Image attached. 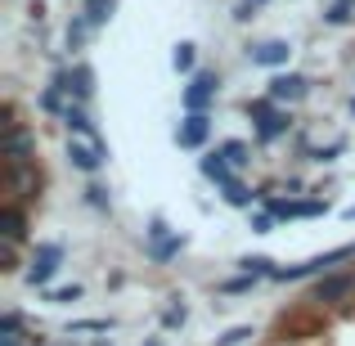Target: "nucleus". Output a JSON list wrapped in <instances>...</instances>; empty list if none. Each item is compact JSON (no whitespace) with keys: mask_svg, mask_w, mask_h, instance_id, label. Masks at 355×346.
<instances>
[{"mask_svg":"<svg viewBox=\"0 0 355 346\" xmlns=\"http://www.w3.org/2000/svg\"><path fill=\"white\" fill-rule=\"evenodd\" d=\"M216 148L234 162V171H243V166L252 162V144H248V139H225V144H216Z\"/></svg>","mask_w":355,"mask_h":346,"instance_id":"nucleus-23","label":"nucleus"},{"mask_svg":"<svg viewBox=\"0 0 355 346\" xmlns=\"http://www.w3.org/2000/svg\"><path fill=\"white\" fill-rule=\"evenodd\" d=\"M216 95H220V72L216 68H198L189 77V86L180 90V108L184 113H211Z\"/></svg>","mask_w":355,"mask_h":346,"instance_id":"nucleus-3","label":"nucleus"},{"mask_svg":"<svg viewBox=\"0 0 355 346\" xmlns=\"http://www.w3.org/2000/svg\"><path fill=\"white\" fill-rule=\"evenodd\" d=\"M275 220H279V216H275L270 207H266V211H248V225H252V234H270V230H275Z\"/></svg>","mask_w":355,"mask_h":346,"instance_id":"nucleus-31","label":"nucleus"},{"mask_svg":"<svg viewBox=\"0 0 355 346\" xmlns=\"http://www.w3.org/2000/svg\"><path fill=\"white\" fill-rule=\"evenodd\" d=\"M113 9H117V0H86V9H81V14L90 18V27H108V18H113Z\"/></svg>","mask_w":355,"mask_h":346,"instance_id":"nucleus-22","label":"nucleus"},{"mask_svg":"<svg viewBox=\"0 0 355 346\" xmlns=\"http://www.w3.org/2000/svg\"><path fill=\"white\" fill-rule=\"evenodd\" d=\"M184 234H171V239H162V243H144V257L153 261V266H166V261H175L184 252Z\"/></svg>","mask_w":355,"mask_h":346,"instance_id":"nucleus-16","label":"nucleus"},{"mask_svg":"<svg viewBox=\"0 0 355 346\" xmlns=\"http://www.w3.org/2000/svg\"><path fill=\"white\" fill-rule=\"evenodd\" d=\"M279 108H284L279 99H270V95H257V99H248V104H243V113L252 117V126H261V121H270V117L279 113Z\"/></svg>","mask_w":355,"mask_h":346,"instance_id":"nucleus-20","label":"nucleus"},{"mask_svg":"<svg viewBox=\"0 0 355 346\" xmlns=\"http://www.w3.org/2000/svg\"><path fill=\"white\" fill-rule=\"evenodd\" d=\"M248 338H252V329H248V324H239V329L220 333V338H216V346H243V342H248Z\"/></svg>","mask_w":355,"mask_h":346,"instance_id":"nucleus-34","label":"nucleus"},{"mask_svg":"<svg viewBox=\"0 0 355 346\" xmlns=\"http://www.w3.org/2000/svg\"><path fill=\"white\" fill-rule=\"evenodd\" d=\"M351 297H355V270H342V275L329 270V275H320L315 288H311V302L320 306V311L324 306H347Z\"/></svg>","mask_w":355,"mask_h":346,"instance_id":"nucleus-5","label":"nucleus"},{"mask_svg":"<svg viewBox=\"0 0 355 346\" xmlns=\"http://www.w3.org/2000/svg\"><path fill=\"white\" fill-rule=\"evenodd\" d=\"M171 68L184 72V77H193V72H198V45H193V41H180L171 50Z\"/></svg>","mask_w":355,"mask_h":346,"instance_id":"nucleus-19","label":"nucleus"},{"mask_svg":"<svg viewBox=\"0 0 355 346\" xmlns=\"http://www.w3.org/2000/svg\"><path fill=\"white\" fill-rule=\"evenodd\" d=\"M252 130H257V144H275V139H284L288 130H293V113H288V108H279L270 121H261V126H252Z\"/></svg>","mask_w":355,"mask_h":346,"instance_id":"nucleus-15","label":"nucleus"},{"mask_svg":"<svg viewBox=\"0 0 355 346\" xmlns=\"http://www.w3.org/2000/svg\"><path fill=\"white\" fill-rule=\"evenodd\" d=\"M59 266H63V243H50V239L32 243V266L23 270V284L45 293V288H50V279L59 275Z\"/></svg>","mask_w":355,"mask_h":346,"instance_id":"nucleus-2","label":"nucleus"},{"mask_svg":"<svg viewBox=\"0 0 355 346\" xmlns=\"http://www.w3.org/2000/svg\"><path fill=\"white\" fill-rule=\"evenodd\" d=\"M216 189H220V198H225L230 207H243V211H252V207L261 202V189H248L239 175H230V180H225V184H216Z\"/></svg>","mask_w":355,"mask_h":346,"instance_id":"nucleus-13","label":"nucleus"},{"mask_svg":"<svg viewBox=\"0 0 355 346\" xmlns=\"http://www.w3.org/2000/svg\"><path fill=\"white\" fill-rule=\"evenodd\" d=\"M198 171H202V180H211V184H225L230 175H234V162H230L220 148H207V153L198 157Z\"/></svg>","mask_w":355,"mask_h":346,"instance_id":"nucleus-12","label":"nucleus"},{"mask_svg":"<svg viewBox=\"0 0 355 346\" xmlns=\"http://www.w3.org/2000/svg\"><path fill=\"white\" fill-rule=\"evenodd\" d=\"M36 346H45V342H36Z\"/></svg>","mask_w":355,"mask_h":346,"instance_id":"nucleus-42","label":"nucleus"},{"mask_svg":"<svg viewBox=\"0 0 355 346\" xmlns=\"http://www.w3.org/2000/svg\"><path fill=\"white\" fill-rule=\"evenodd\" d=\"M50 81L59 90H68L72 99H81V104H90V99H95V72H90L86 63H72V68H63V63H59Z\"/></svg>","mask_w":355,"mask_h":346,"instance_id":"nucleus-6","label":"nucleus"},{"mask_svg":"<svg viewBox=\"0 0 355 346\" xmlns=\"http://www.w3.org/2000/svg\"><path fill=\"white\" fill-rule=\"evenodd\" d=\"M0 243H27V207L23 202H0Z\"/></svg>","mask_w":355,"mask_h":346,"instance_id":"nucleus-10","label":"nucleus"},{"mask_svg":"<svg viewBox=\"0 0 355 346\" xmlns=\"http://www.w3.org/2000/svg\"><path fill=\"white\" fill-rule=\"evenodd\" d=\"M81 293H86V288H81V284H63V288H45V302H54V306H72V302H81Z\"/></svg>","mask_w":355,"mask_h":346,"instance_id":"nucleus-26","label":"nucleus"},{"mask_svg":"<svg viewBox=\"0 0 355 346\" xmlns=\"http://www.w3.org/2000/svg\"><path fill=\"white\" fill-rule=\"evenodd\" d=\"M90 36H95L90 18H86V14H72V18H68V32H63V45H68V50L77 54V50H86V41H90Z\"/></svg>","mask_w":355,"mask_h":346,"instance_id":"nucleus-17","label":"nucleus"},{"mask_svg":"<svg viewBox=\"0 0 355 346\" xmlns=\"http://www.w3.org/2000/svg\"><path fill=\"white\" fill-rule=\"evenodd\" d=\"M144 346H162V342H157V338H148V342H144Z\"/></svg>","mask_w":355,"mask_h":346,"instance_id":"nucleus-37","label":"nucleus"},{"mask_svg":"<svg viewBox=\"0 0 355 346\" xmlns=\"http://www.w3.org/2000/svg\"><path fill=\"white\" fill-rule=\"evenodd\" d=\"M342 148H347V139H333L329 148H302V153H306V162H333Z\"/></svg>","mask_w":355,"mask_h":346,"instance_id":"nucleus-29","label":"nucleus"},{"mask_svg":"<svg viewBox=\"0 0 355 346\" xmlns=\"http://www.w3.org/2000/svg\"><path fill=\"white\" fill-rule=\"evenodd\" d=\"M324 324H320V315H302V311H293V315H279V324H275V333L279 338H293V333H320ZM297 342V338H293Z\"/></svg>","mask_w":355,"mask_h":346,"instance_id":"nucleus-14","label":"nucleus"},{"mask_svg":"<svg viewBox=\"0 0 355 346\" xmlns=\"http://www.w3.org/2000/svg\"><path fill=\"white\" fill-rule=\"evenodd\" d=\"M171 239V225H166L162 216H148V230H144V243H162Z\"/></svg>","mask_w":355,"mask_h":346,"instance_id":"nucleus-33","label":"nucleus"},{"mask_svg":"<svg viewBox=\"0 0 355 346\" xmlns=\"http://www.w3.org/2000/svg\"><path fill=\"white\" fill-rule=\"evenodd\" d=\"M184 320H189V311H184V302H171V306L162 311V329H166V333L184 329Z\"/></svg>","mask_w":355,"mask_h":346,"instance_id":"nucleus-27","label":"nucleus"},{"mask_svg":"<svg viewBox=\"0 0 355 346\" xmlns=\"http://www.w3.org/2000/svg\"><path fill=\"white\" fill-rule=\"evenodd\" d=\"M63 346H77V342H63Z\"/></svg>","mask_w":355,"mask_h":346,"instance_id":"nucleus-41","label":"nucleus"},{"mask_svg":"<svg viewBox=\"0 0 355 346\" xmlns=\"http://www.w3.org/2000/svg\"><path fill=\"white\" fill-rule=\"evenodd\" d=\"M68 166L72 171H81V175H99L104 171V162H108V148H104V139L99 135H68Z\"/></svg>","mask_w":355,"mask_h":346,"instance_id":"nucleus-4","label":"nucleus"},{"mask_svg":"<svg viewBox=\"0 0 355 346\" xmlns=\"http://www.w3.org/2000/svg\"><path fill=\"white\" fill-rule=\"evenodd\" d=\"M257 0H239V5H234V23H252V18H257Z\"/></svg>","mask_w":355,"mask_h":346,"instance_id":"nucleus-35","label":"nucleus"},{"mask_svg":"<svg viewBox=\"0 0 355 346\" xmlns=\"http://www.w3.org/2000/svg\"><path fill=\"white\" fill-rule=\"evenodd\" d=\"M0 333H27V320H23V311H14V306H9V311L0 315Z\"/></svg>","mask_w":355,"mask_h":346,"instance_id":"nucleus-32","label":"nucleus"},{"mask_svg":"<svg viewBox=\"0 0 355 346\" xmlns=\"http://www.w3.org/2000/svg\"><path fill=\"white\" fill-rule=\"evenodd\" d=\"M81 198H86V207H95V211H113V193H108L99 180H90L86 189H81Z\"/></svg>","mask_w":355,"mask_h":346,"instance_id":"nucleus-24","label":"nucleus"},{"mask_svg":"<svg viewBox=\"0 0 355 346\" xmlns=\"http://www.w3.org/2000/svg\"><path fill=\"white\" fill-rule=\"evenodd\" d=\"M239 266L248 270V275H261V279H270V275H275V270H279V266H275V261H270V257H243Z\"/></svg>","mask_w":355,"mask_h":346,"instance_id":"nucleus-28","label":"nucleus"},{"mask_svg":"<svg viewBox=\"0 0 355 346\" xmlns=\"http://www.w3.org/2000/svg\"><path fill=\"white\" fill-rule=\"evenodd\" d=\"M63 130H68V135H99V126H95V117H90V108L81 104V99H72L68 108H63Z\"/></svg>","mask_w":355,"mask_h":346,"instance_id":"nucleus-11","label":"nucleus"},{"mask_svg":"<svg viewBox=\"0 0 355 346\" xmlns=\"http://www.w3.org/2000/svg\"><path fill=\"white\" fill-rule=\"evenodd\" d=\"M41 184H45V175H41V166L36 162H18V157H5V166H0V189H5V202H32V198H41Z\"/></svg>","mask_w":355,"mask_h":346,"instance_id":"nucleus-1","label":"nucleus"},{"mask_svg":"<svg viewBox=\"0 0 355 346\" xmlns=\"http://www.w3.org/2000/svg\"><path fill=\"white\" fill-rule=\"evenodd\" d=\"M257 5H270V0H257Z\"/></svg>","mask_w":355,"mask_h":346,"instance_id":"nucleus-40","label":"nucleus"},{"mask_svg":"<svg viewBox=\"0 0 355 346\" xmlns=\"http://www.w3.org/2000/svg\"><path fill=\"white\" fill-rule=\"evenodd\" d=\"M347 108H351V113H355V95H351V99H347Z\"/></svg>","mask_w":355,"mask_h":346,"instance_id":"nucleus-38","label":"nucleus"},{"mask_svg":"<svg viewBox=\"0 0 355 346\" xmlns=\"http://www.w3.org/2000/svg\"><path fill=\"white\" fill-rule=\"evenodd\" d=\"M41 338H27V333H0V346H36Z\"/></svg>","mask_w":355,"mask_h":346,"instance_id":"nucleus-36","label":"nucleus"},{"mask_svg":"<svg viewBox=\"0 0 355 346\" xmlns=\"http://www.w3.org/2000/svg\"><path fill=\"white\" fill-rule=\"evenodd\" d=\"M68 104H72V95H68V90H59L54 81L36 95V108H41L45 117H63V108H68Z\"/></svg>","mask_w":355,"mask_h":346,"instance_id":"nucleus-18","label":"nucleus"},{"mask_svg":"<svg viewBox=\"0 0 355 346\" xmlns=\"http://www.w3.org/2000/svg\"><path fill=\"white\" fill-rule=\"evenodd\" d=\"M95 346H113V342H95Z\"/></svg>","mask_w":355,"mask_h":346,"instance_id":"nucleus-39","label":"nucleus"},{"mask_svg":"<svg viewBox=\"0 0 355 346\" xmlns=\"http://www.w3.org/2000/svg\"><path fill=\"white\" fill-rule=\"evenodd\" d=\"M288 59H293V45L288 41H257V45H248V63L252 68H270V72H284L288 68Z\"/></svg>","mask_w":355,"mask_h":346,"instance_id":"nucleus-7","label":"nucleus"},{"mask_svg":"<svg viewBox=\"0 0 355 346\" xmlns=\"http://www.w3.org/2000/svg\"><path fill=\"white\" fill-rule=\"evenodd\" d=\"M257 279L261 275H248V270H243V275H234V279H220L216 293L220 297H243V293H252V288H257Z\"/></svg>","mask_w":355,"mask_h":346,"instance_id":"nucleus-21","label":"nucleus"},{"mask_svg":"<svg viewBox=\"0 0 355 346\" xmlns=\"http://www.w3.org/2000/svg\"><path fill=\"white\" fill-rule=\"evenodd\" d=\"M351 18H355V0H333V5L324 9V23L329 27H347Z\"/></svg>","mask_w":355,"mask_h":346,"instance_id":"nucleus-25","label":"nucleus"},{"mask_svg":"<svg viewBox=\"0 0 355 346\" xmlns=\"http://www.w3.org/2000/svg\"><path fill=\"white\" fill-rule=\"evenodd\" d=\"M211 139V113H184L175 126V144L180 148H202Z\"/></svg>","mask_w":355,"mask_h":346,"instance_id":"nucleus-9","label":"nucleus"},{"mask_svg":"<svg viewBox=\"0 0 355 346\" xmlns=\"http://www.w3.org/2000/svg\"><path fill=\"white\" fill-rule=\"evenodd\" d=\"M270 99H279V104H302L306 95H311V81L302 77V72H275L266 86Z\"/></svg>","mask_w":355,"mask_h":346,"instance_id":"nucleus-8","label":"nucleus"},{"mask_svg":"<svg viewBox=\"0 0 355 346\" xmlns=\"http://www.w3.org/2000/svg\"><path fill=\"white\" fill-rule=\"evenodd\" d=\"M113 329V320H77L68 324V338H81V333H108Z\"/></svg>","mask_w":355,"mask_h":346,"instance_id":"nucleus-30","label":"nucleus"}]
</instances>
